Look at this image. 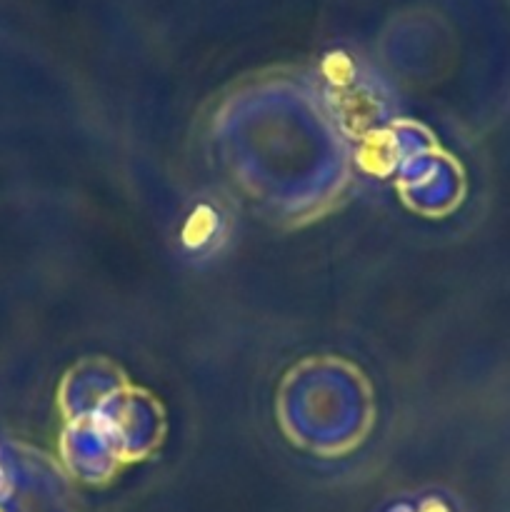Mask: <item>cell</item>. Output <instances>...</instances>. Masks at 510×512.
<instances>
[{
	"label": "cell",
	"mask_w": 510,
	"mask_h": 512,
	"mask_svg": "<svg viewBox=\"0 0 510 512\" xmlns=\"http://www.w3.org/2000/svg\"><path fill=\"white\" fill-rule=\"evenodd\" d=\"M388 512H415V508H410V505H395V508H390Z\"/></svg>",
	"instance_id": "obj_4"
},
{
	"label": "cell",
	"mask_w": 510,
	"mask_h": 512,
	"mask_svg": "<svg viewBox=\"0 0 510 512\" xmlns=\"http://www.w3.org/2000/svg\"><path fill=\"white\" fill-rule=\"evenodd\" d=\"M415 512H453V508H450L443 498L430 495V498H423L418 505H415Z\"/></svg>",
	"instance_id": "obj_2"
},
{
	"label": "cell",
	"mask_w": 510,
	"mask_h": 512,
	"mask_svg": "<svg viewBox=\"0 0 510 512\" xmlns=\"http://www.w3.org/2000/svg\"><path fill=\"white\" fill-rule=\"evenodd\" d=\"M205 213H208V208H200L198 213L188 220V228H185V240H188V243L193 240V235H198L193 245H200L208 240L210 230H213V220H210V215H208V220H203Z\"/></svg>",
	"instance_id": "obj_1"
},
{
	"label": "cell",
	"mask_w": 510,
	"mask_h": 512,
	"mask_svg": "<svg viewBox=\"0 0 510 512\" xmlns=\"http://www.w3.org/2000/svg\"><path fill=\"white\" fill-rule=\"evenodd\" d=\"M5 488H8V475H5L3 460H0V500H3V495H5Z\"/></svg>",
	"instance_id": "obj_3"
},
{
	"label": "cell",
	"mask_w": 510,
	"mask_h": 512,
	"mask_svg": "<svg viewBox=\"0 0 510 512\" xmlns=\"http://www.w3.org/2000/svg\"><path fill=\"white\" fill-rule=\"evenodd\" d=\"M0 512H10V510H8V508H5V505H3V503H0Z\"/></svg>",
	"instance_id": "obj_5"
}]
</instances>
